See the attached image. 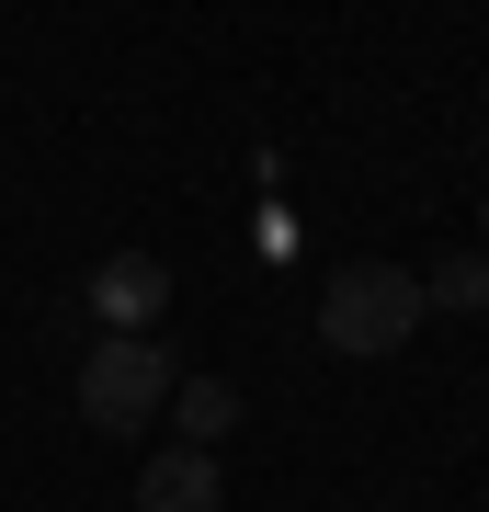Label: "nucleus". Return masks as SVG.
Segmentation results:
<instances>
[{
	"label": "nucleus",
	"instance_id": "nucleus-2",
	"mask_svg": "<svg viewBox=\"0 0 489 512\" xmlns=\"http://www.w3.org/2000/svg\"><path fill=\"white\" fill-rule=\"evenodd\" d=\"M171 387H182V365H171V342H148V330H103V342L80 353V421L103 444H137L148 421L171 410Z\"/></svg>",
	"mask_w": 489,
	"mask_h": 512
},
{
	"label": "nucleus",
	"instance_id": "nucleus-7",
	"mask_svg": "<svg viewBox=\"0 0 489 512\" xmlns=\"http://www.w3.org/2000/svg\"><path fill=\"white\" fill-rule=\"evenodd\" d=\"M478 228H489V194H478Z\"/></svg>",
	"mask_w": 489,
	"mask_h": 512
},
{
	"label": "nucleus",
	"instance_id": "nucleus-5",
	"mask_svg": "<svg viewBox=\"0 0 489 512\" xmlns=\"http://www.w3.org/2000/svg\"><path fill=\"white\" fill-rule=\"evenodd\" d=\"M171 421H182V444H228L239 433V387L228 376H182L171 387Z\"/></svg>",
	"mask_w": 489,
	"mask_h": 512
},
{
	"label": "nucleus",
	"instance_id": "nucleus-4",
	"mask_svg": "<svg viewBox=\"0 0 489 512\" xmlns=\"http://www.w3.org/2000/svg\"><path fill=\"white\" fill-rule=\"evenodd\" d=\"M228 478H217V444H160L137 467V512H217Z\"/></svg>",
	"mask_w": 489,
	"mask_h": 512
},
{
	"label": "nucleus",
	"instance_id": "nucleus-1",
	"mask_svg": "<svg viewBox=\"0 0 489 512\" xmlns=\"http://www.w3.org/2000/svg\"><path fill=\"white\" fill-rule=\"evenodd\" d=\"M421 319H433V296H421L410 262H342V274L319 285V353H342V365H387V353H410Z\"/></svg>",
	"mask_w": 489,
	"mask_h": 512
},
{
	"label": "nucleus",
	"instance_id": "nucleus-3",
	"mask_svg": "<svg viewBox=\"0 0 489 512\" xmlns=\"http://www.w3.org/2000/svg\"><path fill=\"white\" fill-rule=\"evenodd\" d=\"M160 308H171V262L114 251L103 274H91V319H103V330H160Z\"/></svg>",
	"mask_w": 489,
	"mask_h": 512
},
{
	"label": "nucleus",
	"instance_id": "nucleus-6",
	"mask_svg": "<svg viewBox=\"0 0 489 512\" xmlns=\"http://www.w3.org/2000/svg\"><path fill=\"white\" fill-rule=\"evenodd\" d=\"M421 296H433V308H455V319L489 308V251H444L433 274H421Z\"/></svg>",
	"mask_w": 489,
	"mask_h": 512
}]
</instances>
